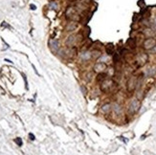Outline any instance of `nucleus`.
Wrapping results in <instances>:
<instances>
[{"mask_svg":"<svg viewBox=\"0 0 156 155\" xmlns=\"http://www.w3.org/2000/svg\"><path fill=\"white\" fill-rule=\"evenodd\" d=\"M111 104L110 103H105V104H103L102 106V111L103 113H108V112H110V110H111Z\"/></svg>","mask_w":156,"mask_h":155,"instance_id":"2eb2a0df","label":"nucleus"},{"mask_svg":"<svg viewBox=\"0 0 156 155\" xmlns=\"http://www.w3.org/2000/svg\"><path fill=\"white\" fill-rule=\"evenodd\" d=\"M105 51L106 54L109 56H113L114 55V45L112 43H108L107 45L105 46Z\"/></svg>","mask_w":156,"mask_h":155,"instance_id":"f8f14e48","label":"nucleus"},{"mask_svg":"<svg viewBox=\"0 0 156 155\" xmlns=\"http://www.w3.org/2000/svg\"><path fill=\"white\" fill-rule=\"evenodd\" d=\"M65 16L67 19H69L71 21H78L80 19L79 14L77 12V9L74 7H68L65 11Z\"/></svg>","mask_w":156,"mask_h":155,"instance_id":"f257e3e1","label":"nucleus"},{"mask_svg":"<svg viewBox=\"0 0 156 155\" xmlns=\"http://www.w3.org/2000/svg\"><path fill=\"white\" fill-rule=\"evenodd\" d=\"M31 8H32V10H36L37 9V7L35 5H33V4H31Z\"/></svg>","mask_w":156,"mask_h":155,"instance_id":"4be33fe9","label":"nucleus"},{"mask_svg":"<svg viewBox=\"0 0 156 155\" xmlns=\"http://www.w3.org/2000/svg\"><path fill=\"white\" fill-rule=\"evenodd\" d=\"M77 41V36H74V35H71L68 37L67 38V40H66V44L68 45V46H73L75 42Z\"/></svg>","mask_w":156,"mask_h":155,"instance_id":"9b49d317","label":"nucleus"},{"mask_svg":"<svg viewBox=\"0 0 156 155\" xmlns=\"http://www.w3.org/2000/svg\"><path fill=\"white\" fill-rule=\"evenodd\" d=\"M49 7H50L51 9H53V10H56V9H58L59 5H58V3H57L56 1H51V2L49 3Z\"/></svg>","mask_w":156,"mask_h":155,"instance_id":"f3484780","label":"nucleus"},{"mask_svg":"<svg viewBox=\"0 0 156 155\" xmlns=\"http://www.w3.org/2000/svg\"><path fill=\"white\" fill-rule=\"evenodd\" d=\"M77 27H78L77 22L72 21V22H70L69 24H67V26H66V31H67V32H73V31H75L76 29H77Z\"/></svg>","mask_w":156,"mask_h":155,"instance_id":"9d476101","label":"nucleus"},{"mask_svg":"<svg viewBox=\"0 0 156 155\" xmlns=\"http://www.w3.org/2000/svg\"><path fill=\"white\" fill-rule=\"evenodd\" d=\"M147 59H148V57L146 54H140L137 57V62L139 63V65H144L146 63Z\"/></svg>","mask_w":156,"mask_h":155,"instance_id":"0eeeda50","label":"nucleus"},{"mask_svg":"<svg viewBox=\"0 0 156 155\" xmlns=\"http://www.w3.org/2000/svg\"><path fill=\"white\" fill-rule=\"evenodd\" d=\"M151 52H152V53H156V46L153 49H152V50H151Z\"/></svg>","mask_w":156,"mask_h":155,"instance_id":"5701e85b","label":"nucleus"},{"mask_svg":"<svg viewBox=\"0 0 156 155\" xmlns=\"http://www.w3.org/2000/svg\"><path fill=\"white\" fill-rule=\"evenodd\" d=\"M116 86V82L111 79H106L105 80H103L101 83V90L104 93L106 92H110L113 90V88Z\"/></svg>","mask_w":156,"mask_h":155,"instance_id":"f03ea898","label":"nucleus"},{"mask_svg":"<svg viewBox=\"0 0 156 155\" xmlns=\"http://www.w3.org/2000/svg\"><path fill=\"white\" fill-rule=\"evenodd\" d=\"M156 73V67L155 66H151L148 69L146 70V76L147 77H153Z\"/></svg>","mask_w":156,"mask_h":155,"instance_id":"4468645a","label":"nucleus"},{"mask_svg":"<svg viewBox=\"0 0 156 155\" xmlns=\"http://www.w3.org/2000/svg\"><path fill=\"white\" fill-rule=\"evenodd\" d=\"M16 144H18L19 146H21L22 144H23V143H22L21 138H16Z\"/></svg>","mask_w":156,"mask_h":155,"instance_id":"aec40b11","label":"nucleus"},{"mask_svg":"<svg viewBox=\"0 0 156 155\" xmlns=\"http://www.w3.org/2000/svg\"><path fill=\"white\" fill-rule=\"evenodd\" d=\"M112 108H113V110L115 111V112L117 113V114H120V112H121V106L119 105V104H117V103H115V104H113V106H112Z\"/></svg>","mask_w":156,"mask_h":155,"instance_id":"a211bd4d","label":"nucleus"},{"mask_svg":"<svg viewBox=\"0 0 156 155\" xmlns=\"http://www.w3.org/2000/svg\"><path fill=\"white\" fill-rule=\"evenodd\" d=\"M81 60H89V59L92 58V53H90L89 51H83V52H81Z\"/></svg>","mask_w":156,"mask_h":155,"instance_id":"6e6552de","label":"nucleus"},{"mask_svg":"<svg viewBox=\"0 0 156 155\" xmlns=\"http://www.w3.org/2000/svg\"><path fill=\"white\" fill-rule=\"evenodd\" d=\"M155 24H156V17H155Z\"/></svg>","mask_w":156,"mask_h":155,"instance_id":"393cba45","label":"nucleus"},{"mask_svg":"<svg viewBox=\"0 0 156 155\" xmlns=\"http://www.w3.org/2000/svg\"><path fill=\"white\" fill-rule=\"evenodd\" d=\"M119 61H120V57H119L118 54H114L113 55V62L114 64H117Z\"/></svg>","mask_w":156,"mask_h":155,"instance_id":"6ab92c4d","label":"nucleus"},{"mask_svg":"<svg viewBox=\"0 0 156 155\" xmlns=\"http://www.w3.org/2000/svg\"><path fill=\"white\" fill-rule=\"evenodd\" d=\"M126 44H127V45H128L131 49L136 48V43H135V40L134 39H132V38L128 39V40H127V42H126Z\"/></svg>","mask_w":156,"mask_h":155,"instance_id":"dca6fc26","label":"nucleus"},{"mask_svg":"<svg viewBox=\"0 0 156 155\" xmlns=\"http://www.w3.org/2000/svg\"><path fill=\"white\" fill-rule=\"evenodd\" d=\"M70 1H76V0H70Z\"/></svg>","mask_w":156,"mask_h":155,"instance_id":"b1692460","label":"nucleus"},{"mask_svg":"<svg viewBox=\"0 0 156 155\" xmlns=\"http://www.w3.org/2000/svg\"><path fill=\"white\" fill-rule=\"evenodd\" d=\"M107 79V75L103 72V73H99L97 75V78H96V80H97V82H100V83H102L103 80H105Z\"/></svg>","mask_w":156,"mask_h":155,"instance_id":"ddd939ff","label":"nucleus"},{"mask_svg":"<svg viewBox=\"0 0 156 155\" xmlns=\"http://www.w3.org/2000/svg\"><path fill=\"white\" fill-rule=\"evenodd\" d=\"M143 46H144V49H145V50H152L156 46V39L152 38L145 39Z\"/></svg>","mask_w":156,"mask_h":155,"instance_id":"20e7f679","label":"nucleus"},{"mask_svg":"<svg viewBox=\"0 0 156 155\" xmlns=\"http://www.w3.org/2000/svg\"><path fill=\"white\" fill-rule=\"evenodd\" d=\"M94 70H95V72H97L98 74L99 73H103L106 70V65L103 62H97L96 64L94 65Z\"/></svg>","mask_w":156,"mask_h":155,"instance_id":"423d86ee","label":"nucleus"},{"mask_svg":"<svg viewBox=\"0 0 156 155\" xmlns=\"http://www.w3.org/2000/svg\"><path fill=\"white\" fill-rule=\"evenodd\" d=\"M140 108V102L137 100V99H134L132 100L130 103H129V106H128V110L130 113H136Z\"/></svg>","mask_w":156,"mask_h":155,"instance_id":"7ed1b4c3","label":"nucleus"},{"mask_svg":"<svg viewBox=\"0 0 156 155\" xmlns=\"http://www.w3.org/2000/svg\"><path fill=\"white\" fill-rule=\"evenodd\" d=\"M50 47L52 49V51H58L59 48V40H57V39H52L51 41H50Z\"/></svg>","mask_w":156,"mask_h":155,"instance_id":"1a4fd4ad","label":"nucleus"},{"mask_svg":"<svg viewBox=\"0 0 156 155\" xmlns=\"http://www.w3.org/2000/svg\"><path fill=\"white\" fill-rule=\"evenodd\" d=\"M136 87H137V78L130 77L128 79V80H127V82H126V88H127V90L132 92Z\"/></svg>","mask_w":156,"mask_h":155,"instance_id":"39448f33","label":"nucleus"},{"mask_svg":"<svg viewBox=\"0 0 156 155\" xmlns=\"http://www.w3.org/2000/svg\"><path fill=\"white\" fill-rule=\"evenodd\" d=\"M29 137H30V140H31V141H35V140H36V137H35V135L33 133H29Z\"/></svg>","mask_w":156,"mask_h":155,"instance_id":"412c9836","label":"nucleus"}]
</instances>
